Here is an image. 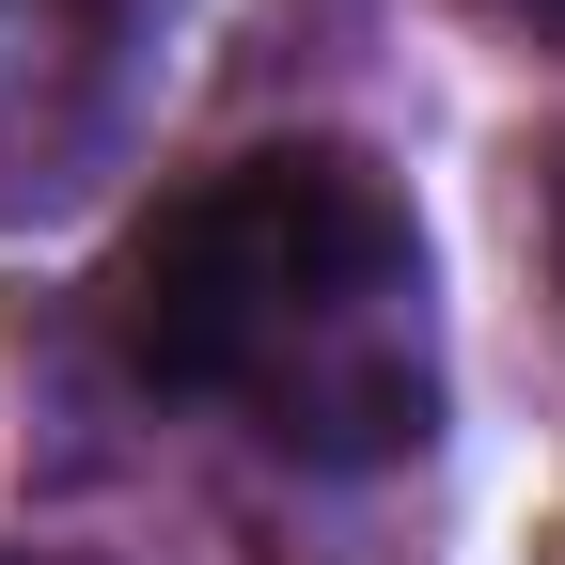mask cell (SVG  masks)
Segmentation results:
<instances>
[{"mask_svg": "<svg viewBox=\"0 0 565 565\" xmlns=\"http://www.w3.org/2000/svg\"><path fill=\"white\" fill-rule=\"evenodd\" d=\"M110 345L141 393L221 408L282 471H393L440 440L424 221L362 141H252L189 173L110 267Z\"/></svg>", "mask_w": 565, "mask_h": 565, "instance_id": "cell-1", "label": "cell"}, {"mask_svg": "<svg viewBox=\"0 0 565 565\" xmlns=\"http://www.w3.org/2000/svg\"><path fill=\"white\" fill-rule=\"evenodd\" d=\"M141 0H0V221H47L110 173Z\"/></svg>", "mask_w": 565, "mask_h": 565, "instance_id": "cell-2", "label": "cell"}, {"mask_svg": "<svg viewBox=\"0 0 565 565\" xmlns=\"http://www.w3.org/2000/svg\"><path fill=\"white\" fill-rule=\"evenodd\" d=\"M487 17H519V32H550V47H565V0H487Z\"/></svg>", "mask_w": 565, "mask_h": 565, "instance_id": "cell-3", "label": "cell"}, {"mask_svg": "<svg viewBox=\"0 0 565 565\" xmlns=\"http://www.w3.org/2000/svg\"><path fill=\"white\" fill-rule=\"evenodd\" d=\"M550 282H565V158H550Z\"/></svg>", "mask_w": 565, "mask_h": 565, "instance_id": "cell-4", "label": "cell"}, {"mask_svg": "<svg viewBox=\"0 0 565 565\" xmlns=\"http://www.w3.org/2000/svg\"><path fill=\"white\" fill-rule=\"evenodd\" d=\"M0 565H95V550H0Z\"/></svg>", "mask_w": 565, "mask_h": 565, "instance_id": "cell-5", "label": "cell"}]
</instances>
